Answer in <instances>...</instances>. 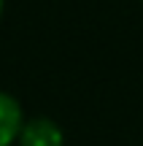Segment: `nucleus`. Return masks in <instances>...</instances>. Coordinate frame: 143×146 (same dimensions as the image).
I'll return each instance as SVG.
<instances>
[{
  "mask_svg": "<svg viewBox=\"0 0 143 146\" xmlns=\"http://www.w3.org/2000/svg\"><path fill=\"white\" fill-rule=\"evenodd\" d=\"M16 143L19 146H65V133L49 116H32V119H24Z\"/></svg>",
  "mask_w": 143,
  "mask_h": 146,
  "instance_id": "f257e3e1",
  "label": "nucleus"
},
{
  "mask_svg": "<svg viewBox=\"0 0 143 146\" xmlns=\"http://www.w3.org/2000/svg\"><path fill=\"white\" fill-rule=\"evenodd\" d=\"M22 125H24V114L19 100L8 92H0V146H11L19 141Z\"/></svg>",
  "mask_w": 143,
  "mask_h": 146,
  "instance_id": "f03ea898",
  "label": "nucleus"
},
{
  "mask_svg": "<svg viewBox=\"0 0 143 146\" xmlns=\"http://www.w3.org/2000/svg\"><path fill=\"white\" fill-rule=\"evenodd\" d=\"M0 14H3V0H0Z\"/></svg>",
  "mask_w": 143,
  "mask_h": 146,
  "instance_id": "7ed1b4c3",
  "label": "nucleus"
}]
</instances>
